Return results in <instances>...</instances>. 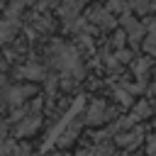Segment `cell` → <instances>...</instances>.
Returning a JSON list of instances; mask_svg holds the SVG:
<instances>
[{"mask_svg": "<svg viewBox=\"0 0 156 156\" xmlns=\"http://www.w3.org/2000/svg\"><path fill=\"white\" fill-rule=\"evenodd\" d=\"M117 141H119L122 146H127V149H132V146H136V144L141 141V132H139V129H132V132H124V134H119V136H117Z\"/></svg>", "mask_w": 156, "mask_h": 156, "instance_id": "1", "label": "cell"}, {"mask_svg": "<svg viewBox=\"0 0 156 156\" xmlns=\"http://www.w3.org/2000/svg\"><path fill=\"white\" fill-rule=\"evenodd\" d=\"M29 93H32L29 88H12V90L7 93V100H10V105H17L20 100H24L22 95H29Z\"/></svg>", "mask_w": 156, "mask_h": 156, "instance_id": "2", "label": "cell"}, {"mask_svg": "<svg viewBox=\"0 0 156 156\" xmlns=\"http://www.w3.org/2000/svg\"><path fill=\"white\" fill-rule=\"evenodd\" d=\"M37 124H39V117H32V119H24V122H22V127H20V134L24 136L27 132H32V129H37Z\"/></svg>", "mask_w": 156, "mask_h": 156, "instance_id": "3", "label": "cell"}, {"mask_svg": "<svg viewBox=\"0 0 156 156\" xmlns=\"http://www.w3.org/2000/svg\"><path fill=\"white\" fill-rule=\"evenodd\" d=\"M100 115H102V105H95V107L88 112V117H85V119H88V122H100V119H102Z\"/></svg>", "mask_w": 156, "mask_h": 156, "instance_id": "4", "label": "cell"}, {"mask_svg": "<svg viewBox=\"0 0 156 156\" xmlns=\"http://www.w3.org/2000/svg\"><path fill=\"white\" fill-rule=\"evenodd\" d=\"M146 51L156 54V24L151 27V34H149V39H146Z\"/></svg>", "mask_w": 156, "mask_h": 156, "instance_id": "5", "label": "cell"}, {"mask_svg": "<svg viewBox=\"0 0 156 156\" xmlns=\"http://www.w3.org/2000/svg\"><path fill=\"white\" fill-rule=\"evenodd\" d=\"M10 34H12V24H10V22H5V24H0V41H5V39H10Z\"/></svg>", "mask_w": 156, "mask_h": 156, "instance_id": "6", "label": "cell"}, {"mask_svg": "<svg viewBox=\"0 0 156 156\" xmlns=\"http://www.w3.org/2000/svg\"><path fill=\"white\" fill-rule=\"evenodd\" d=\"M85 156H110V149L107 146H95L90 154H85Z\"/></svg>", "mask_w": 156, "mask_h": 156, "instance_id": "7", "label": "cell"}, {"mask_svg": "<svg viewBox=\"0 0 156 156\" xmlns=\"http://www.w3.org/2000/svg\"><path fill=\"white\" fill-rule=\"evenodd\" d=\"M12 151V144H7V141H0V156H7Z\"/></svg>", "mask_w": 156, "mask_h": 156, "instance_id": "8", "label": "cell"}, {"mask_svg": "<svg viewBox=\"0 0 156 156\" xmlns=\"http://www.w3.org/2000/svg\"><path fill=\"white\" fill-rule=\"evenodd\" d=\"M151 5H154V0H136V7L139 10H149Z\"/></svg>", "mask_w": 156, "mask_h": 156, "instance_id": "9", "label": "cell"}, {"mask_svg": "<svg viewBox=\"0 0 156 156\" xmlns=\"http://www.w3.org/2000/svg\"><path fill=\"white\" fill-rule=\"evenodd\" d=\"M149 156H156V136L149 139Z\"/></svg>", "mask_w": 156, "mask_h": 156, "instance_id": "10", "label": "cell"}, {"mask_svg": "<svg viewBox=\"0 0 156 156\" xmlns=\"http://www.w3.org/2000/svg\"><path fill=\"white\" fill-rule=\"evenodd\" d=\"M5 136V122H0V139Z\"/></svg>", "mask_w": 156, "mask_h": 156, "instance_id": "11", "label": "cell"}]
</instances>
